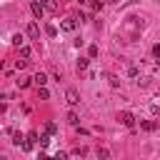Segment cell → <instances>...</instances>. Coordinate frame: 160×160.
<instances>
[{"label": "cell", "mask_w": 160, "mask_h": 160, "mask_svg": "<svg viewBox=\"0 0 160 160\" xmlns=\"http://www.w3.org/2000/svg\"><path fill=\"white\" fill-rule=\"evenodd\" d=\"M118 120H120L125 128H132V125H135V115H132V112H128V110H122V112L118 115Z\"/></svg>", "instance_id": "cell-1"}, {"label": "cell", "mask_w": 160, "mask_h": 160, "mask_svg": "<svg viewBox=\"0 0 160 160\" xmlns=\"http://www.w3.org/2000/svg\"><path fill=\"white\" fill-rule=\"evenodd\" d=\"M128 75L130 78H138V68H128Z\"/></svg>", "instance_id": "cell-19"}, {"label": "cell", "mask_w": 160, "mask_h": 160, "mask_svg": "<svg viewBox=\"0 0 160 160\" xmlns=\"http://www.w3.org/2000/svg\"><path fill=\"white\" fill-rule=\"evenodd\" d=\"M25 65H28V60H18V62H15V68H18V70H22Z\"/></svg>", "instance_id": "cell-18"}, {"label": "cell", "mask_w": 160, "mask_h": 160, "mask_svg": "<svg viewBox=\"0 0 160 160\" xmlns=\"http://www.w3.org/2000/svg\"><path fill=\"white\" fill-rule=\"evenodd\" d=\"M25 30H28V38H30V40H40V28H38L35 22H30Z\"/></svg>", "instance_id": "cell-4"}, {"label": "cell", "mask_w": 160, "mask_h": 160, "mask_svg": "<svg viewBox=\"0 0 160 160\" xmlns=\"http://www.w3.org/2000/svg\"><path fill=\"white\" fill-rule=\"evenodd\" d=\"M88 52H90V58H98V52H100V50H98V45H90V50H88Z\"/></svg>", "instance_id": "cell-15"}, {"label": "cell", "mask_w": 160, "mask_h": 160, "mask_svg": "<svg viewBox=\"0 0 160 160\" xmlns=\"http://www.w3.org/2000/svg\"><path fill=\"white\" fill-rule=\"evenodd\" d=\"M108 155H110V152H108L105 148H98V158H108Z\"/></svg>", "instance_id": "cell-17"}, {"label": "cell", "mask_w": 160, "mask_h": 160, "mask_svg": "<svg viewBox=\"0 0 160 160\" xmlns=\"http://www.w3.org/2000/svg\"><path fill=\"white\" fill-rule=\"evenodd\" d=\"M152 55H155V58H160V45H155V48H152Z\"/></svg>", "instance_id": "cell-20"}, {"label": "cell", "mask_w": 160, "mask_h": 160, "mask_svg": "<svg viewBox=\"0 0 160 160\" xmlns=\"http://www.w3.org/2000/svg\"><path fill=\"white\" fill-rule=\"evenodd\" d=\"M32 82H35V85H38V88H42V85H45V82H48V75H45V72H38V75H35V78H32Z\"/></svg>", "instance_id": "cell-6"}, {"label": "cell", "mask_w": 160, "mask_h": 160, "mask_svg": "<svg viewBox=\"0 0 160 160\" xmlns=\"http://www.w3.org/2000/svg\"><path fill=\"white\" fill-rule=\"evenodd\" d=\"M30 10H32V15H35L38 20L45 15V5H42V2H35V0H32V2H30Z\"/></svg>", "instance_id": "cell-3"}, {"label": "cell", "mask_w": 160, "mask_h": 160, "mask_svg": "<svg viewBox=\"0 0 160 160\" xmlns=\"http://www.w3.org/2000/svg\"><path fill=\"white\" fill-rule=\"evenodd\" d=\"M48 135H50V132H48V130H45V135H40V140H38V142H40V145H48V140H50V138H48Z\"/></svg>", "instance_id": "cell-16"}, {"label": "cell", "mask_w": 160, "mask_h": 160, "mask_svg": "<svg viewBox=\"0 0 160 160\" xmlns=\"http://www.w3.org/2000/svg\"><path fill=\"white\" fill-rule=\"evenodd\" d=\"M75 28H78V18H65L60 22V30H65V32H72Z\"/></svg>", "instance_id": "cell-2"}, {"label": "cell", "mask_w": 160, "mask_h": 160, "mask_svg": "<svg viewBox=\"0 0 160 160\" xmlns=\"http://www.w3.org/2000/svg\"><path fill=\"white\" fill-rule=\"evenodd\" d=\"M38 98H42V100H48V98H50V92H48L45 88H38Z\"/></svg>", "instance_id": "cell-11"}, {"label": "cell", "mask_w": 160, "mask_h": 160, "mask_svg": "<svg viewBox=\"0 0 160 160\" xmlns=\"http://www.w3.org/2000/svg\"><path fill=\"white\" fill-rule=\"evenodd\" d=\"M140 128L150 132V130H155V128H158V122H155V120H142V122H140Z\"/></svg>", "instance_id": "cell-7"}, {"label": "cell", "mask_w": 160, "mask_h": 160, "mask_svg": "<svg viewBox=\"0 0 160 160\" xmlns=\"http://www.w3.org/2000/svg\"><path fill=\"white\" fill-rule=\"evenodd\" d=\"M78 120H80V118H78L75 112H70V115H68V122H70V125H78Z\"/></svg>", "instance_id": "cell-12"}, {"label": "cell", "mask_w": 160, "mask_h": 160, "mask_svg": "<svg viewBox=\"0 0 160 160\" xmlns=\"http://www.w3.org/2000/svg\"><path fill=\"white\" fill-rule=\"evenodd\" d=\"M65 98H68V102H70V105H78V102H80V95H78V90H72V88H68Z\"/></svg>", "instance_id": "cell-5"}, {"label": "cell", "mask_w": 160, "mask_h": 160, "mask_svg": "<svg viewBox=\"0 0 160 160\" xmlns=\"http://www.w3.org/2000/svg\"><path fill=\"white\" fill-rule=\"evenodd\" d=\"M45 130L52 135V132H58V125H55V122H48V125H45Z\"/></svg>", "instance_id": "cell-13"}, {"label": "cell", "mask_w": 160, "mask_h": 160, "mask_svg": "<svg viewBox=\"0 0 160 160\" xmlns=\"http://www.w3.org/2000/svg\"><path fill=\"white\" fill-rule=\"evenodd\" d=\"M45 32H48L50 38H55V35H58V28H55V25H48V28H45Z\"/></svg>", "instance_id": "cell-10"}, {"label": "cell", "mask_w": 160, "mask_h": 160, "mask_svg": "<svg viewBox=\"0 0 160 160\" xmlns=\"http://www.w3.org/2000/svg\"><path fill=\"white\" fill-rule=\"evenodd\" d=\"M12 142H15V145H22V135H20V132H12Z\"/></svg>", "instance_id": "cell-14"}, {"label": "cell", "mask_w": 160, "mask_h": 160, "mask_svg": "<svg viewBox=\"0 0 160 160\" xmlns=\"http://www.w3.org/2000/svg\"><path fill=\"white\" fill-rule=\"evenodd\" d=\"M40 2H42L48 10H58V2H55V0H40Z\"/></svg>", "instance_id": "cell-8"}, {"label": "cell", "mask_w": 160, "mask_h": 160, "mask_svg": "<svg viewBox=\"0 0 160 160\" xmlns=\"http://www.w3.org/2000/svg\"><path fill=\"white\" fill-rule=\"evenodd\" d=\"M82 70H88V60H85V58L78 60V72H82Z\"/></svg>", "instance_id": "cell-9"}]
</instances>
